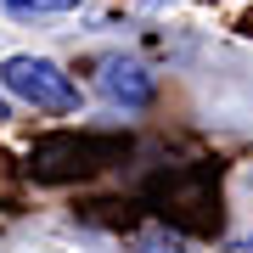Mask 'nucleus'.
Returning a JSON list of instances; mask_svg holds the SVG:
<instances>
[{
  "mask_svg": "<svg viewBox=\"0 0 253 253\" xmlns=\"http://www.w3.org/2000/svg\"><path fill=\"white\" fill-rule=\"evenodd\" d=\"M0 79H6V90L23 96L28 107H45V113H73L79 107L73 79L51 62V56H11V62L0 68Z\"/></svg>",
  "mask_w": 253,
  "mask_h": 253,
  "instance_id": "f257e3e1",
  "label": "nucleus"
},
{
  "mask_svg": "<svg viewBox=\"0 0 253 253\" xmlns=\"http://www.w3.org/2000/svg\"><path fill=\"white\" fill-rule=\"evenodd\" d=\"M101 84H107L113 101H129V107H141V101L152 96V79H146L141 62H107L101 68Z\"/></svg>",
  "mask_w": 253,
  "mask_h": 253,
  "instance_id": "f03ea898",
  "label": "nucleus"
},
{
  "mask_svg": "<svg viewBox=\"0 0 253 253\" xmlns=\"http://www.w3.org/2000/svg\"><path fill=\"white\" fill-rule=\"evenodd\" d=\"M17 17H45V11H73L79 0H6Z\"/></svg>",
  "mask_w": 253,
  "mask_h": 253,
  "instance_id": "7ed1b4c3",
  "label": "nucleus"
},
{
  "mask_svg": "<svg viewBox=\"0 0 253 253\" xmlns=\"http://www.w3.org/2000/svg\"><path fill=\"white\" fill-rule=\"evenodd\" d=\"M141 253H180V242H174V236H169V242H163V236H146Z\"/></svg>",
  "mask_w": 253,
  "mask_h": 253,
  "instance_id": "20e7f679",
  "label": "nucleus"
},
{
  "mask_svg": "<svg viewBox=\"0 0 253 253\" xmlns=\"http://www.w3.org/2000/svg\"><path fill=\"white\" fill-rule=\"evenodd\" d=\"M236 253H253V236H248V242H242V248H236Z\"/></svg>",
  "mask_w": 253,
  "mask_h": 253,
  "instance_id": "39448f33",
  "label": "nucleus"
},
{
  "mask_svg": "<svg viewBox=\"0 0 253 253\" xmlns=\"http://www.w3.org/2000/svg\"><path fill=\"white\" fill-rule=\"evenodd\" d=\"M0 118H6V96H0Z\"/></svg>",
  "mask_w": 253,
  "mask_h": 253,
  "instance_id": "423d86ee",
  "label": "nucleus"
}]
</instances>
